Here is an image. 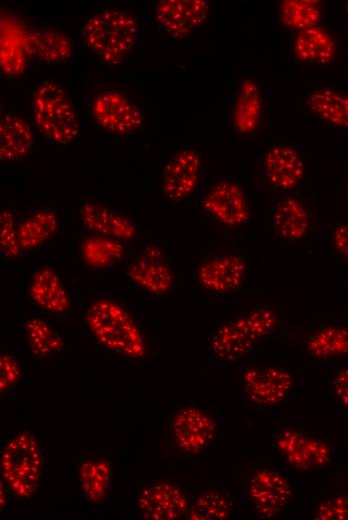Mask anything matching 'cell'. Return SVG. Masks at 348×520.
<instances>
[{"label":"cell","instance_id":"cell-38","mask_svg":"<svg viewBox=\"0 0 348 520\" xmlns=\"http://www.w3.org/2000/svg\"><path fill=\"white\" fill-rule=\"evenodd\" d=\"M333 387L339 404L348 410V366L335 374Z\"/></svg>","mask_w":348,"mask_h":520},{"label":"cell","instance_id":"cell-4","mask_svg":"<svg viewBox=\"0 0 348 520\" xmlns=\"http://www.w3.org/2000/svg\"><path fill=\"white\" fill-rule=\"evenodd\" d=\"M44 464L43 449L35 433L22 430L1 450V479L14 496L29 499L40 486Z\"/></svg>","mask_w":348,"mask_h":520},{"label":"cell","instance_id":"cell-33","mask_svg":"<svg viewBox=\"0 0 348 520\" xmlns=\"http://www.w3.org/2000/svg\"><path fill=\"white\" fill-rule=\"evenodd\" d=\"M280 14L287 27L298 30L317 26L321 18V10L317 2L308 0L283 1Z\"/></svg>","mask_w":348,"mask_h":520},{"label":"cell","instance_id":"cell-5","mask_svg":"<svg viewBox=\"0 0 348 520\" xmlns=\"http://www.w3.org/2000/svg\"><path fill=\"white\" fill-rule=\"evenodd\" d=\"M31 112L37 129L53 143L66 146L78 138V113L70 96L57 83L43 81L34 88Z\"/></svg>","mask_w":348,"mask_h":520},{"label":"cell","instance_id":"cell-1","mask_svg":"<svg viewBox=\"0 0 348 520\" xmlns=\"http://www.w3.org/2000/svg\"><path fill=\"white\" fill-rule=\"evenodd\" d=\"M139 30L134 15L116 9H102L87 18L81 35L85 45L102 63L115 66L131 53Z\"/></svg>","mask_w":348,"mask_h":520},{"label":"cell","instance_id":"cell-10","mask_svg":"<svg viewBox=\"0 0 348 520\" xmlns=\"http://www.w3.org/2000/svg\"><path fill=\"white\" fill-rule=\"evenodd\" d=\"M187 493L176 483L156 480L146 485L135 500V511L145 519L175 520L187 515Z\"/></svg>","mask_w":348,"mask_h":520},{"label":"cell","instance_id":"cell-40","mask_svg":"<svg viewBox=\"0 0 348 520\" xmlns=\"http://www.w3.org/2000/svg\"><path fill=\"white\" fill-rule=\"evenodd\" d=\"M346 11H347V13H348V1H347V3H346Z\"/></svg>","mask_w":348,"mask_h":520},{"label":"cell","instance_id":"cell-14","mask_svg":"<svg viewBox=\"0 0 348 520\" xmlns=\"http://www.w3.org/2000/svg\"><path fill=\"white\" fill-rule=\"evenodd\" d=\"M209 11L205 0H161L155 5V19L166 34L184 39L202 26Z\"/></svg>","mask_w":348,"mask_h":520},{"label":"cell","instance_id":"cell-20","mask_svg":"<svg viewBox=\"0 0 348 520\" xmlns=\"http://www.w3.org/2000/svg\"><path fill=\"white\" fill-rule=\"evenodd\" d=\"M0 67L5 76L18 77L28 62L27 30L16 19L4 17L0 28Z\"/></svg>","mask_w":348,"mask_h":520},{"label":"cell","instance_id":"cell-12","mask_svg":"<svg viewBox=\"0 0 348 520\" xmlns=\"http://www.w3.org/2000/svg\"><path fill=\"white\" fill-rule=\"evenodd\" d=\"M92 114L102 129L115 135L135 132L144 123V115L140 108L116 91L99 94L93 101Z\"/></svg>","mask_w":348,"mask_h":520},{"label":"cell","instance_id":"cell-30","mask_svg":"<svg viewBox=\"0 0 348 520\" xmlns=\"http://www.w3.org/2000/svg\"><path fill=\"white\" fill-rule=\"evenodd\" d=\"M232 501L221 487L210 488L190 502L187 517L192 520H223L229 517Z\"/></svg>","mask_w":348,"mask_h":520},{"label":"cell","instance_id":"cell-8","mask_svg":"<svg viewBox=\"0 0 348 520\" xmlns=\"http://www.w3.org/2000/svg\"><path fill=\"white\" fill-rule=\"evenodd\" d=\"M271 440L282 458L297 470H316L330 460V446L316 436L291 428H282L272 431Z\"/></svg>","mask_w":348,"mask_h":520},{"label":"cell","instance_id":"cell-36","mask_svg":"<svg viewBox=\"0 0 348 520\" xmlns=\"http://www.w3.org/2000/svg\"><path fill=\"white\" fill-rule=\"evenodd\" d=\"M21 374L17 360L10 353L0 355V393H6L18 381Z\"/></svg>","mask_w":348,"mask_h":520},{"label":"cell","instance_id":"cell-16","mask_svg":"<svg viewBox=\"0 0 348 520\" xmlns=\"http://www.w3.org/2000/svg\"><path fill=\"white\" fill-rule=\"evenodd\" d=\"M127 276L134 285L153 294L167 292L174 282L170 266L154 246L145 247L129 261Z\"/></svg>","mask_w":348,"mask_h":520},{"label":"cell","instance_id":"cell-25","mask_svg":"<svg viewBox=\"0 0 348 520\" xmlns=\"http://www.w3.org/2000/svg\"><path fill=\"white\" fill-rule=\"evenodd\" d=\"M112 480L110 463L98 457L82 460L78 467L80 492L91 504L103 502L109 494Z\"/></svg>","mask_w":348,"mask_h":520},{"label":"cell","instance_id":"cell-37","mask_svg":"<svg viewBox=\"0 0 348 520\" xmlns=\"http://www.w3.org/2000/svg\"><path fill=\"white\" fill-rule=\"evenodd\" d=\"M332 243L336 253L348 263V223H339L332 232Z\"/></svg>","mask_w":348,"mask_h":520},{"label":"cell","instance_id":"cell-31","mask_svg":"<svg viewBox=\"0 0 348 520\" xmlns=\"http://www.w3.org/2000/svg\"><path fill=\"white\" fill-rule=\"evenodd\" d=\"M24 334L30 352L37 358H48L63 348L60 334L40 318L27 319Z\"/></svg>","mask_w":348,"mask_h":520},{"label":"cell","instance_id":"cell-13","mask_svg":"<svg viewBox=\"0 0 348 520\" xmlns=\"http://www.w3.org/2000/svg\"><path fill=\"white\" fill-rule=\"evenodd\" d=\"M195 275L199 285L209 292L232 293L244 285L248 276V264L236 254H216L203 260Z\"/></svg>","mask_w":348,"mask_h":520},{"label":"cell","instance_id":"cell-32","mask_svg":"<svg viewBox=\"0 0 348 520\" xmlns=\"http://www.w3.org/2000/svg\"><path fill=\"white\" fill-rule=\"evenodd\" d=\"M124 246L119 240L98 235L86 238L81 245L84 262L93 268H104L120 260Z\"/></svg>","mask_w":348,"mask_h":520},{"label":"cell","instance_id":"cell-21","mask_svg":"<svg viewBox=\"0 0 348 520\" xmlns=\"http://www.w3.org/2000/svg\"><path fill=\"white\" fill-rule=\"evenodd\" d=\"M29 297L38 307L56 314L70 308V298L59 275L49 267L34 271L29 283Z\"/></svg>","mask_w":348,"mask_h":520},{"label":"cell","instance_id":"cell-29","mask_svg":"<svg viewBox=\"0 0 348 520\" xmlns=\"http://www.w3.org/2000/svg\"><path fill=\"white\" fill-rule=\"evenodd\" d=\"M56 213L50 209L34 212L18 225L19 243L22 249L32 250L50 239L58 229Z\"/></svg>","mask_w":348,"mask_h":520},{"label":"cell","instance_id":"cell-23","mask_svg":"<svg viewBox=\"0 0 348 520\" xmlns=\"http://www.w3.org/2000/svg\"><path fill=\"white\" fill-rule=\"evenodd\" d=\"M296 58L305 64L329 65L336 55V43L318 26L299 30L293 43Z\"/></svg>","mask_w":348,"mask_h":520},{"label":"cell","instance_id":"cell-15","mask_svg":"<svg viewBox=\"0 0 348 520\" xmlns=\"http://www.w3.org/2000/svg\"><path fill=\"white\" fill-rule=\"evenodd\" d=\"M201 173V157L194 149L176 152L165 164L161 176V193L171 202L188 198L195 190Z\"/></svg>","mask_w":348,"mask_h":520},{"label":"cell","instance_id":"cell-9","mask_svg":"<svg viewBox=\"0 0 348 520\" xmlns=\"http://www.w3.org/2000/svg\"><path fill=\"white\" fill-rule=\"evenodd\" d=\"M216 431L214 419L194 406L177 410L169 424L172 441L183 455H195L206 449L214 440Z\"/></svg>","mask_w":348,"mask_h":520},{"label":"cell","instance_id":"cell-22","mask_svg":"<svg viewBox=\"0 0 348 520\" xmlns=\"http://www.w3.org/2000/svg\"><path fill=\"white\" fill-rule=\"evenodd\" d=\"M34 142L31 126L20 117L2 112L0 116V159L16 161L24 158Z\"/></svg>","mask_w":348,"mask_h":520},{"label":"cell","instance_id":"cell-41","mask_svg":"<svg viewBox=\"0 0 348 520\" xmlns=\"http://www.w3.org/2000/svg\"><path fill=\"white\" fill-rule=\"evenodd\" d=\"M347 199H348V182H347Z\"/></svg>","mask_w":348,"mask_h":520},{"label":"cell","instance_id":"cell-27","mask_svg":"<svg viewBox=\"0 0 348 520\" xmlns=\"http://www.w3.org/2000/svg\"><path fill=\"white\" fill-rule=\"evenodd\" d=\"M317 117L333 126L348 128V96L331 88L313 90L305 100Z\"/></svg>","mask_w":348,"mask_h":520},{"label":"cell","instance_id":"cell-11","mask_svg":"<svg viewBox=\"0 0 348 520\" xmlns=\"http://www.w3.org/2000/svg\"><path fill=\"white\" fill-rule=\"evenodd\" d=\"M201 205L215 221L228 227L240 226L250 217L244 190L238 183L227 178L217 180L208 188Z\"/></svg>","mask_w":348,"mask_h":520},{"label":"cell","instance_id":"cell-17","mask_svg":"<svg viewBox=\"0 0 348 520\" xmlns=\"http://www.w3.org/2000/svg\"><path fill=\"white\" fill-rule=\"evenodd\" d=\"M263 171L275 188L288 191L297 188L304 179L306 167L301 153L290 145H274L263 158Z\"/></svg>","mask_w":348,"mask_h":520},{"label":"cell","instance_id":"cell-28","mask_svg":"<svg viewBox=\"0 0 348 520\" xmlns=\"http://www.w3.org/2000/svg\"><path fill=\"white\" fill-rule=\"evenodd\" d=\"M304 350L315 359L326 360L348 356V328L326 325L310 335Z\"/></svg>","mask_w":348,"mask_h":520},{"label":"cell","instance_id":"cell-39","mask_svg":"<svg viewBox=\"0 0 348 520\" xmlns=\"http://www.w3.org/2000/svg\"><path fill=\"white\" fill-rule=\"evenodd\" d=\"M0 508L1 511L8 509V503H9V494H12L6 483L1 479V486H0Z\"/></svg>","mask_w":348,"mask_h":520},{"label":"cell","instance_id":"cell-26","mask_svg":"<svg viewBox=\"0 0 348 520\" xmlns=\"http://www.w3.org/2000/svg\"><path fill=\"white\" fill-rule=\"evenodd\" d=\"M262 95L259 84L252 78H245L237 94L233 109V123L240 133L254 131L260 120Z\"/></svg>","mask_w":348,"mask_h":520},{"label":"cell","instance_id":"cell-35","mask_svg":"<svg viewBox=\"0 0 348 520\" xmlns=\"http://www.w3.org/2000/svg\"><path fill=\"white\" fill-rule=\"evenodd\" d=\"M319 520H348V493L334 495L321 502L314 513Z\"/></svg>","mask_w":348,"mask_h":520},{"label":"cell","instance_id":"cell-2","mask_svg":"<svg viewBox=\"0 0 348 520\" xmlns=\"http://www.w3.org/2000/svg\"><path fill=\"white\" fill-rule=\"evenodd\" d=\"M86 323L93 338L105 349L131 359L146 355L138 324L120 304L108 299L93 302L87 310Z\"/></svg>","mask_w":348,"mask_h":520},{"label":"cell","instance_id":"cell-24","mask_svg":"<svg viewBox=\"0 0 348 520\" xmlns=\"http://www.w3.org/2000/svg\"><path fill=\"white\" fill-rule=\"evenodd\" d=\"M27 50L30 58L48 64L66 62L73 52L69 38L50 29L27 30Z\"/></svg>","mask_w":348,"mask_h":520},{"label":"cell","instance_id":"cell-19","mask_svg":"<svg viewBox=\"0 0 348 520\" xmlns=\"http://www.w3.org/2000/svg\"><path fill=\"white\" fill-rule=\"evenodd\" d=\"M80 221L95 235L130 240L136 235V227L131 220L115 209L95 201H85L79 210Z\"/></svg>","mask_w":348,"mask_h":520},{"label":"cell","instance_id":"cell-6","mask_svg":"<svg viewBox=\"0 0 348 520\" xmlns=\"http://www.w3.org/2000/svg\"><path fill=\"white\" fill-rule=\"evenodd\" d=\"M244 493L258 516H278L289 504L293 490L287 477L269 465H255L245 474Z\"/></svg>","mask_w":348,"mask_h":520},{"label":"cell","instance_id":"cell-7","mask_svg":"<svg viewBox=\"0 0 348 520\" xmlns=\"http://www.w3.org/2000/svg\"><path fill=\"white\" fill-rule=\"evenodd\" d=\"M241 386L246 398L255 406L278 407L291 396L294 386L292 373L276 364H255L245 367Z\"/></svg>","mask_w":348,"mask_h":520},{"label":"cell","instance_id":"cell-3","mask_svg":"<svg viewBox=\"0 0 348 520\" xmlns=\"http://www.w3.org/2000/svg\"><path fill=\"white\" fill-rule=\"evenodd\" d=\"M278 318L270 307H259L221 324L208 340L215 359L234 362L249 355L263 338L271 335Z\"/></svg>","mask_w":348,"mask_h":520},{"label":"cell","instance_id":"cell-34","mask_svg":"<svg viewBox=\"0 0 348 520\" xmlns=\"http://www.w3.org/2000/svg\"><path fill=\"white\" fill-rule=\"evenodd\" d=\"M0 248L5 257H16L22 249L19 243L18 226L8 210L0 213Z\"/></svg>","mask_w":348,"mask_h":520},{"label":"cell","instance_id":"cell-18","mask_svg":"<svg viewBox=\"0 0 348 520\" xmlns=\"http://www.w3.org/2000/svg\"><path fill=\"white\" fill-rule=\"evenodd\" d=\"M311 227V217L305 204L296 196L278 200L271 210L272 235L279 241L303 240Z\"/></svg>","mask_w":348,"mask_h":520}]
</instances>
